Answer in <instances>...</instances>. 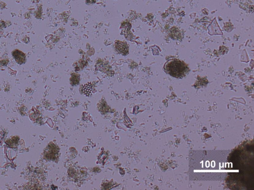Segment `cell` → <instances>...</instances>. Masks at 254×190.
Returning <instances> with one entry per match:
<instances>
[{"instance_id": "3957f363", "label": "cell", "mask_w": 254, "mask_h": 190, "mask_svg": "<svg viewBox=\"0 0 254 190\" xmlns=\"http://www.w3.org/2000/svg\"><path fill=\"white\" fill-rule=\"evenodd\" d=\"M12 55L16 62L19 64H24L26 60L25 53L18 49H16L12 52Z\"/></svg>"}, {"instance_id": "7a4b0ae2", "label": "cell", "mask_w": 254, "mask_h": 190, "mask_svg": "<svg viewBox=\"0 0 254 190\" xmlns=\"http://www.w3.org/2000/svg\"><path fill=\"white\" fill-rule=\"evenodd\" d=\"M59 148L57 146L53 143L50 144L45 151V157L49 160H54L58 155Z\"/></svg>"}, {"instance_id": "6da1fadb", "label": "cell", "mask_w": 254, "mask_h": 190, "mask_svg": "<svg viewBox=\"0 0 254 190\" xmlns=\"http://www.w3.org/2000/svg\"><path fill=\"white\" fill-rule=\"evenodd\" d=\"M166 73L172 77L181 78L186 75L189 69L183 61L177 59H170L164 66Z\"/></svg>"}]
</instances>
